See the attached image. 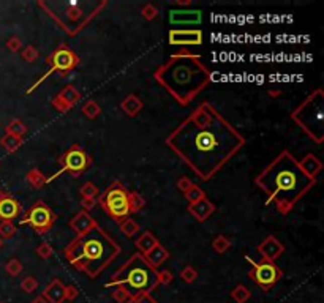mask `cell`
Masks as SVG:
<instances>
[{
  "mask_svg": "<svg viewBox=\"0 0 324 303\" xmlns=\"http://www.w3.org/2000/svg\"><path fill=\"white\" fill-rule=\"evenodd\" d=\"M244 145L242 133L207 101L166 138V147L204 182L210 180Z\"/></svg>",
  "mask_w": 324,
  "mask_h": 303,
  "instance_id": "1",
  "label": "cell"
},
{
  "mask_svg": "<svg viewBox=\"0 0 324 303\" xmlns=\"http://www.w3.org/2000/svg\"><path fill=\"white\" fill-rule=\"evenodd\" d=\"M315 183L316 180L305 175L289 150H283L255 177V185L267 196L266 204L274 206L282 215L291 212Z\"/></svg>",
  "mask_w": 324,
  "mask_h": 303,
  "instance_id": "2",
  "label": "cell"
},
{
  "mask_svg": "<svg viewBox=\"0 0 324 303\" xmlns=\"http://www.w3.org/2000/svg\"><path fill=\"white\" fill-rule=\"evenodd\" d=\"M153 79L177 101L179 106H187L204 92L210 84L212 73L199 55L177 52L155 70Z\"/></svg>",
  "mask_w": 324,
  "mask_h": 303,
  "instance_id": "3",
  "label": "cell"
},
{
  "mask_svg": "<svg viewBox=\"0 0 324 303\" xmlns=\"http://www.w3.org/2000/svg\"><path fill=\"white\" fill-rule=\"evenodd\" d=\"M63 254L76 270L95 279L120 254L119 243L100 226L87 231L65 246Z\"/></svg>",
  "mask_w": 324,
  "mask_h": 303,
  "instance_id": "4",
  "label": "cell"
},
{
  "mask_svg": "<svg viewBox=\"0 0 324 303\" xmlns=\"http://www.w3.org/2000/svg\"><path fill=\"white\" fill-rule=\"evenodd\" d=\"M105 0H40L38 7L44 10L66 35L76 37L89 22L106 8Z\"/></svg>",
  "mask_w": 324,
  "mask_h": 303,
  "instance_id": "5",
  "label": "cell"
},
{
  "mask_svg": "<svg viewBox=\"0 0 324 303\" xmlns=\"http://www.w3.org/2000/svg\"><path fill=\"white\" fill-rule=\"evenodd\" d=\"M160 286L158 270L149 265L141 253H135L120 268L113 273L105 287H119L125 290L130 298L150 295Z\"/></svg>",
  "mask_w": 324,
  "mask_h": 303,
  "instance_id": "6",
  "label": "cell"
},
{
  "mask_svg": "<svg viewBox=\"0 0 324 303\" xmlns=\"http://www.w3.org/2000/svg\"><path fill=\"white\" fill-rule=\"evenodd\" d=\"M322 117H324L322 88H316L315 92H311L302 103L291 112V120L316 144H321L324 139Z\"/></svg>",
  "mask_w": 324,
  "mask_h": 303,
  "instance_id": "7",
  "label": "cell"
},
{
  "mask_svg": "<svg viewBox=\"0 0 324 303\" xmlns=\"http://www.w3.org/2000/svg\"><path fill=\"white\" fill-rule=\"evenodd\" d=\"M97 204L102 207L109 218L117 224L130 218V191L120 182H113L105 191L97 197Z\"/></svg>",
  "mask_w": 324,
  "mask_h": 303,
  "instance_id": "8",
  "label": "cell"
},
{
  "mask_svg": "<svg viewBox=\"0 0 324 303\" xmlns=\"http://www.w3.org/2000/svg\"><path fill=\"white\" fill-rule=\"evenodd\" d=\"M46 63H48V71H44V74L40 77V79L37 82H33L30 87H29V90H27V95L32 93L33 90H37L38 85L43 84L44 79H48L49 76H52L54 73H59L62 76H68L77 65H79V57H77V54L70 49L68 46H65V44H62V46L59 48H55L49 55H48V59H46Z\"/></svg>",
  "mask_w": 324,
  "mask_h": 303,
  "instance_id": "9",
  "label": "cell"
},
{
  "mask_svg": "<svg viewBox=\"0 0 324 303\" xmlns=\"http://www.w3.org/2000/svg\"><path fill=\"white\" fill-rule=\"evenodd\" d=\"M91 163H92V160H91V156H89V153L86 152V149L74 144L59 158L60 169L55 174H52L51 177H48L46 183H51L52 180H55V178L63 174H71L73 177L81 175L83 172H86L89 169Z\"/></svg>",
  "mask_w": 324,
  "mask_h": 303,
  "instance_id": "10",
  "label": "cell"
},
{
  "mask_svg": "<svg viewBox=\"0 0 324 303\" xmlns=\"http://www.w3.org/2000/svg\"><path fill=\"white\" fill-rule=\"evenodd\" d=\"M55 220H57V215L44 202L38 200L19 220V224L21 226H30L37 234H44L54 226Z\"/></svg>",
  "mask_w": 324,
  "mask_h": 303,
  "instance_id": "11",
  "label": "cell"
},
{
  "mask_svg": "<svg viewBox=\"0 0 324 303\" xmlns=\"http://www.w3.org/2000/svg\"><path fill=\"white\" fill-rule=\"evenodd\" d=\"M245 259H247V262H250V265H252L249 276L253 279L255 284L260 286L263 290H271L283 275L280 268H278V265H275V262H269L264 259L260 262H255L249 256H245Z\"/></svg>",
  "mask_w": 324,
  "mask_h": 303,
  "instance_id": "12",
  "label": "cell"
},
{
  "mask_svg": "<svg viewBox=\"0 0 324 303\" xmlns=\"http://www.w3.org/2000/svg\"><path fill=\"white\" fill-rule=\"evenodd\" d=\"M168 37L173 46H199L203 43V32L198 29H171Z\"/></svg>",
  "mask_w": 324,
  "mask_h": 303,
  "instance_id": "13",
  "label": "cell"
},
{
  "mask_svg": "<svg viewBox=\"0 0 324 303\" xmlns=\"http://www.w3.org/2000/svg\"><path fill=\"white\" fill-rule=\"evenodd\" d=\"M256 251H258L264 261L275 262L278 257H280L285 251V246L278 242L274 235H267V237L256 246Z\"/></svg>",
  "mask_w": 324,
  "mask_h": 303,
  "instance_id": "14",
  "label": "cell"
},
{
  "mask_svg": "<svg viewBox=\"0 0 324 303\" xmlns=\"http://www.w3.org/2000/svg\"><path fill=\"white\" fill-rule=\"evenodd\" d=\"M21 215V204L7 193L0 196V218L2 221H13Z\"/></svg>",
  "mask_w": 324,
  "mask_h": 303,
  "instance_id": "15",
  "label": "cell"
},
{
  "mask_svg": "<svg viewBox=\"0 0 324 303\" xmlns=\"http://www.w3.org/2000/svg\"><path fill=\"white\" fill-rule=\"evenodd\" d=\"M70 228L77 234V235H81V234H86L87 231H91L94 229L95 226H98V223L89 215V212L86 210H81V212H77L76 215L70 220Z\"/></svg>",
  "mask_w": 324,
  "mask_h": 303,
  "instance_id": "16",
  "label": "cell"
},
{
  "mask_svg": "<svg viewBox=\"0 0 324 303\" xmlns=\"http://www.w3.org/2000/svg\"><path fill=\"white\" fill-rule=\"evenodd\" d=\"M188 212L192 213V215L198 220V221H206L207 218H210L212 213L215 212V206H214V202H212L210 199L203 197V199H199L198 202H195V204H190L188 206Z\"/></svg>",
  "mask_w": 324,
  "mask_h": 303,
  "instance_id": "17",
  "label": "cell"
},
{
  "mask_svg": "<svg viewBox=\"0 0 324 303\" xmlns=\"http://www.w3.org/2000/svg\"><path fill=\"white\" fill-rule=\"evenodd\" d=\"M170 21L171 24H198L201 21V11L199 10H173L170 11Z\"/></svg>",
  "mask_w": 324,
  "mask_h": 303,
  "instance_id": "18",
  "label": "cell"
},
{
  "mask_svg": "<svg viewBox=\"0 0 324 303\" xmlns=\"http://www.w3.org/2000/svg\"><path fill=\"white\" fill-rule=\"evenodd\" d=\"M41 295L48 300V303H63L65 301V284L60 279H52V281L46 286Z\"/></svg>",
  "mask_w": 324,
  "mask_h": 303,
  "instance_id": "19",
  "label": "cell"
},
{
  "mask_svg": "<svg viewBox=\"0 0 324 303\" xmlns=\"http://www.w3.org/2000/svg\"><path fill=\"white\" fill-rule=\"evenodd\" d=\"M299 166H300V169H302V171L305 172V175H308L310 178H313V180H316L318 174H319L321 169H322L321 161L316 158V156H315L313 153L305 155L304 158L299 161Z\"/></svg>",
  "mask_w": 324,
  "mask_h": 303,
  "instance_id": "20",
  "label": "cell"
},
{
  "mask_svg": "<svg viewBox=\"0 0 324 303\" xmlns=\"http://www.w3.org/2000/svg\"><path fill=\"white\" fill-rule=\"evenodd\" d=\"M144 257H146V261L149 262L150 267L157 268V270H158V267L163 265L165 261L170 257V253H168V250L165 248V246H161L158 243L157 246H153V248L147 254H144Z\"/></svg>",
  "mask_w": 324,
  "mask_h": 303,
  "instance_id": "21",
  "label": "cell"
},
{
  "mask_svg": "<svg viewBox=\"0 0 324 303\" xmlns=\"http://www.w3.org/2000/svg\"><path fill=\"white\" fill-rule=\"evenodd\" d=\"M120 108H122V111H124L128 117H135V116L139 114L141 109H142V101L136 95H128L120 103Z\"/></svg>",
  "mask_w": 324,
  "mask_h": 303,
  "instance_id": "22",
  "label": "cell"
},
{
  "mask_svg": "<svg viewBox=\"0 0 324 303\" xmlns=\"http://www.w3.org/2000/svg\"><path fill=\"white\" fill-rule=\"evenodd\" d=\"M160 242L157 240V237L150 232V231H146V232H142L141 235H139V239L136 240V248H138V251L144 256V254H147L153 246H157Z\"/></svg>",
  "mask_w": 324,
  "mask_h": 303,
  "instance_id": "23",
  "label": "cell"
},
{
  "mask_svg": "<svg viewBox=\"0 0 324 303\" xmlns=\"http://www.w3.org/2000/svg\"><path fill=\"white\" fill-rule=\"evenodd\" d=\"M57 98H60L65 105H68L70 108H73L77 101L81 99V93L77 92V88L74 85H65L62 90L59 92Z\"/></svg>",
  "mask_w": 324,
  "mask_h": 303,
  "instance_id": "24",
  "label": "cell"
},
{
  "mask_svg": "<svg viewBox=\"0 0 324 303\" xmlns=\"http://www.w3.org/2000/svg\"><path fill=\"white\" fill-rule=\"evenodd\" d=\"M27 133V127L26 123L19 120V119H13L8 125L5 127V134H13V136H18V138H24Z\"/></svg>",
  "mask_w": 324,
  "mask_h": 303,
  "instance_id": "25",
  "label": "cell"
},
{
  "mask_svg": "<svg viewBox=\"0 0 324 303\" xmlns=\"http://www.w3.org/2000/svg\"><path fill=\"white\" fill-rule=\"evenodd\" d=\"M0 145H2L8 153H15L22 145V139L18 136H13V134H5V136L0 139Z\"/></svg>",
  "mask_w": 324,
  "mask_h": 303,
  "instance_id": "26",
  "label": "cell"
},
{
  "mask_svg": "<svg viewBox=\"0 0 324 303\" xmlns=\"http://www.w3.org/2000/svg\"><path fill=\"white\" fill-rule=\"evenodd\" d=\"M229 295H231V298L236 301V303H245V301H249V298L252 297L250 290L245 287L244 284H237L229 292Z\"/></svg>",
  "mask_w": 324,
  "mask_h": 303,
  "instance_id": "27",
  "label": "cell"
},
{
  "mask_svg": "<svg viewBox=\"0 0 324 303\" xmlns=\"http://www.w3.org/2000/svg\"><path fill=\"white\" fill-rule=\"evenodd\" d=\"M83 114H84L87 119L94 120V119H97L100 114H102V108H100V105L97 103V101L89 99V101H86L84 106H83Z\"/></svg>",
  "mask_w": 324,
  "mask_h": 303,
  "instance_id": "28",
  "label": "cell"
},
{
  "mask_svg": "<svg viewBox=\"0 0 324 303\" xmlns=\"http://www.w3.org/2000/svg\"><path fill=\"white\" fill-rule=\"evenodd\" d=\"M184 196H185L187 202H190V204H195V202H198L199 199L206 197V193H204V189H203V188L193 183V185L190 186V188L187 189V191L184 193Z\"/></svg>",
  "mask_w": 324,
  "mask_h": 303,
  "instance_id": "29",
  "label": "cell"
},
{
  "mask_svg": "<svg viewBox=\"0 0 324 303\" xmlns=\"http://www.w3.org/2000/svg\"><path fill=\"white\" fill-rule=\"evenodd\" d=\"M212 248H214V251H217L218 254H223L231 248V240L228 237H225V235H217V237L212 240Z\"/></svg>",
  "mask_w": 324,
  "mask_h": 303,
  "instance_id": "30",
  "label": "cell"
},
{
  "mask_svg": "<svg viewBox=\"0 0 324 303\" xmlns=\"http://www.w3.org/2000/svg\"><path fill=\"white\" fill-rule=\"evenodd\" d=\"M27 182L33 188H41L43 185H46V177L43 175L40 169H33L27 174Z\"/></svg>",
  "mask_w": 324,
  "mask_h": 303,
  "instance_id": "31",
  "label": "cell"
},
{
  "mask_svg": "<svg viewBox=\"0 0 324 303\" xmlns=\"http://www.w3.org/2000/svg\"><path fill=\"white\" fill-rule=\"evenodd\" d=\"M119 226H120L122 234H125L127 237H133V235L139 231V224L135 220H131V218H127L125 221H122Z\"/></svg>",
  "mask_w": 324,
  "mask_h": 303,
  "instance_id": "32",
  "label": "cell"
},
{
  "mask_svg": "<svg viewBox=\"0 0 324 303\" xmlns=\"http://www.w3.org/2000/svg\"><path fill=\"white\" fill-rule=\"evenodd\" d=\"M146 200L142 199V196L136 191H130V210L131 213H138L139 210L144 209Z\"/></svg>",
  "mask_w": 324,
  "mask_h": 303,
  "instance_id": "33",
  "label": "cell"
},
{
  "mask_svg": "<svg viewBox=\"0 0 324 303\" xmlns=\"http://www.w3.org/2000/svg\"><path fill=\"white\" fill-rule=\"evenodd\" d=\"M16 234V226L13 221H2L0 223V239H11Z\"/></svg>",
  "mask_w": 324,
  "mask_h": 303,
  "instance_id": "34",
  "label": "cell"
},
{
  "mask_svg": "<svg viewBox=\"0 0 324 303\" xmlns=\"http://www.w3.org/2000/svg\"><path fill=\"white\" fill-rule=\"evenodd\" d=\"M81 197L97 199V197H98V188H97L92 182H86V183L81 186Z\"/></svg>",
  "mask_w": 324,
  "mask_h": 303,
  "instance_id": "35",
  "label": "cell"
},
{
  "mask_svg": "<svg viewBox=\"0 0 324 303\" xmlns=\"http://www.w3.org/2000/svg\"><path fill=\"white\" fill-rule=\"evenodd\" d=\"M181 278L184 279L185 283H193V281H196V278H198L196 268H195L193 265H185V268H182V272H181Z\"/></svg>",
  "mask_w": 324,
  "mask_h": 303,
  "instance_id": "36",
  "label": "cell"
},
{
  "mask_svg": "<svg viewBox=\"0 0 324 303\" xmlns=\"http://www.w3.org/2000/svg\"><path fill=\"white\" fill-rule=\"evenodd\" d=\"M21 289L24 290V292H27V294L33 292V290H37V289H38V281H37V278H33V276H26V278L21 281Z\"/></svg>",
  "mask_w": 324,
  "mask_h": 303,
  "instance_id": "37",
  "label": "cell"
},
{
  "mask_svg": "<svg viewBox=\"0 0 324 303\" xmlns=\"http://www.w3.org/2000/svg\"><path fill=\"white\" fill-rule=\"evenodd\" d=\"M5 270H7V273L8 275H11V276H18L21 272H22V264H21V261H18V259H10L8 262H7V265H5Z\"/></svg>",
  "mask_w": 324,
  "mask_h": 303,
  "instance_id": "38",
  "label": "cell"
},
{
  "mask_svg": "<svg viewBox=\"0 0 324 303\" xmlns=\"http://www.w3.org/2000/svg\"><path fill=\"white\" fill-rule=\"evenodd\" d=\"M52 253H54L52 246L49 243H46V242H43V243H40L37 246V254L41 257V259H48V257L52 256Z\"/></svg>",
  "mask_w": 324,
  "mask_h": 303,
  "instance_id": "39",
  "label": "cell"
},
{
  "mask_svg": "<svg viewBox=\"0 0 324 303\" xmlns=\"http://www.w3.org/2000/svg\"><path fill=\"white\" fill-rule=\"evenodd\" d=\"M21 57L24 59L26 62L32 63L33 60H37L38 59V51L33 48V46H27L24 51H21Z\"/></svg>",
  "mask_w": 324,
  "mask_h": 303,
  "instance_id": "40",
  "label": "cell"
},
{
  "mask_svg": "<svg viewBox=\"0 0 324 303\" xmlns=\"http://www.w3.org/2000/svg\"><path fill=\"white\" fill-rule=\"evenodd\" d=\"M158 16V10L155 8L152 4H147V5H144L142 8V18L144 19H147V21H152Z\"/></svg>",
  "mask_w": 324,
  "mask_h": 303,
  "instance_id": "41",
  "label": "cell"
},
{
  "mask_svg": "<svg viewBox=\"0 0 324 303\" xmlns=\"http://www.w3.org/2000/svg\"><path fill=\"white\" fill-rule=\"evenodd\" d=\"M7 48H8V51H11V52H19V51L22 49V41H21V38H18V37L8 38Z\"/></svg>",
  "mask_w": 324,
  "mask_h": 303,
  "instance_id": "42",
  "label": "cell"
},
{
  "mask_svg": "<svg viewBox=\"0 0 324 303\" xmlns=\"http://www.w3.org/2000/svg\"><path fill=\"white\" fill-rule=\"evenodd\" d=\"M173 278L174 275L168 270V268H161V270H158V279H160V284H170L173 281Z\"/></svg>",
  "mask_w": 324,
  "mask_h": 303,
  "instance_id": "43",
  "label": "cell"
},
{
  "mask_svg": "<svg viewBox=\"0 0 324 303\" xmlns=\"http://www.w3.org/2000/svg\"><path fill=\"white\" fill-rule=\"evenodd\" d=\"M111 295H113V298H114L117 303H125V301L130 298L125 290H122V289H119V287H114L113 292H111Z\"/></svg>",
  "mask_w": 324,
  "mask_h": 303,
  "instance_id": "44",
  "label": "cell"
},
{
  "mask_svg": "<svg viewBox=\"0 0 324 303\" xmlns=\"http://www.w3.org/2000/svg\"><path fill=\"white\" fill-rule=\"evenodd\" d=\"M192 185H193V182L190 180L188 177H181V178L177 180V189H179V191H182V193H185L187 189H188L190 186H192Z\"/></svg>",
  "mask_w": 324,
  "mask_h": 303,
  "instance_id": "45",
  "label": "cell"
},
{
  "mask_svg": "<svg viewBox=\"0 0 324 303\" xmlns=\"http://www.w3.org/2000/svg\"><path fill=\"white\" fill-rule=\"evenodd\" d=\"M52 106H54V109H57L59 112H63V114H65V112H68V111L71 109L68 105H65L63 101H62L60 98H57V96H55V98L52 99Z\"/></svg>",
  "mask_w": 324,
  "mask_h": 303,
  "instance_id": "46",
  "label": "cell"
},
{
  "mask_svg": "<svg viewBox=\"0 0 324 303\" xmlns=\"http://www.w3.org/2000/svg\"><path fill=\"white\" fill-rule=\"evenodd\" d=\"M125 303H158L155 298H152L150 295H139L135 298H128Z\"/></svg>",
  "mask_w": 324,
  "mask_h": 303,
  "instance_id": "47",
  "label": "cell"
},
{
  "mask_svg": "<svg viewBox=\"0 0 324 303\" xmlns=\"http://www.w3.org/2000/svg\"><path fill=\"white\" fill-rule=\"evenodd\" d=\"M77 289L74 286H65V300H68V301H73L76 297H77Z\"/></svg>",
  "mask_w": 324,
  "mask_h": 303,
  "instance_id": "48",
  "label": "cell"
},
{
  "mask_svg": "<svg viewBox=\"0 0 324 303\" xmlns=\"http://www.w3.org/2000/svg\"><path fill=\"white\" fill-rule=\"evenodd\" d=\"M97 204V199H87V197H83V202H81V206H83V210L89 212V210H92Z\"/></svg>",
  "mask_w": 324,
  "mask_h": 303,
  "instance_id": "49",
  "label": "cell"
},
{
  "mask_svg": "<svg viewBox=\"0 0 324 303\" xmlns=\"http://www.w3.org/2000/svg\"><path fill=\"white\" fill-rule=\"evenodd\" d=\"M30 303H48V300H46V298H44L43 295H38L37 298H33V300H32Z\"/></svg>",
  "mask_w": 324,
  "mask_h": 303,
  "instance_id": "50",
  "label": "cell"
},
{
  "mask_svg": "<svg viewBox=\"0 0 324 303\" xmlns=\"http://www.w3.org/2000/svg\"><path fill=\"white\" fill-rule=\"evenodd\" d=\"M269 95L271 96H278V95H280V90H269Z\"/></svg>",
  "mask_w": 324,
  "mask_h": 303,
  "instance_id": "51",
  "label": "cell"
},
{
  "mask_svg": "<svg viewBox=\"0 0 324 303\" xmlns=\"http://www.w3.org/2000/svg\"><path fill=\"white\" fill-rule=\"evenodd\" d=\"M2 246H4V240H2V239H0V248H2Z\"/></svg>",
  "mask_w": 324,
  "mask_h": 303,
  "instance_id": "52",
  "label": "cell"
},
{
  "mask_svg": "<svg viewBox=\"0 0 324 303\" xmlns=\"http://www.w3.org/2000/svg\"><path fill=\"white\" fill-rule=\"evenodd\" d=\"M0 196H2V191H0Z\"/></svg>",
  "mask_w": 324,
  "mask_h": 303,
  "instance_id": "53",
  "label": "cell"
},
{
  "mask_svg": "<svg viewBox=\"0 0 324 303\" xmlns=\"http://www.w3.org/2000/svg\"><path fill=\"white\" fill-rule=\"evenodd\" d=\"M0 303H5V301H0Z\"/></svg>",
  "mask_w": 324,
  "mask_h": 303,
  "instance_id": "54",
  "label": "cell"
},
{
  "mask_svg": "<svg viewBox=\"0 0 324 303\" xmlns=\"http://www.w3.org/2000/svg\"><path fill=\"white\" fill-rule=\"evenodd\" d=\"M70 303H73V301H70Z\"/></svg>",
  "mask_w": 324,
  "mask_h": 303,
  "instance_id": "55",
  "label": "cell"
}]
</instances>
